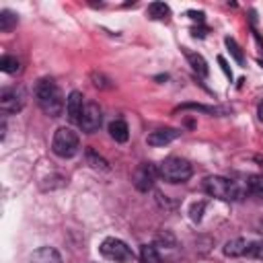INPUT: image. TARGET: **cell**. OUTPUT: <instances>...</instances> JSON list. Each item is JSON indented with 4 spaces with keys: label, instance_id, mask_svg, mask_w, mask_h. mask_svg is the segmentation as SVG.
Segmentation results:
<instances>
[{
    "label": "cell",
    "instance_id": "cell-1",
    "mask_svg": "<svg viewBox=\"0 0 263 263\" xmlns=\"http://www.w3.org/2000/svg\"><path fill=\"white\" fill-rule=\"evenodd\" d=\"M35 99L43 113L49 117H60L64 111V97L60 86L51 78H41L35 86Z\"/></svg>",
    "mask_w": 263,
    "mask_h": 263
},
{
    "label": "cell",
    "instance_id": "cell-2",
    "mask_svg": "<svg viewBox=\"0 0 263 263\" xmlns=\"http://www.w3.org/2000/svg\"><path fill=\"white\" fill-rule=\"evenodd\" d=\"M158 175L168 183H185L193 175V166L185 158L168 156L158 164Z\"/></svg>",
    "mask_w": 263,
    "mask_h": 263
},
{
    "label": "cell",
    "instance_id": "cell-3",
    "mask_svg": "<svg viewBox=\"0 0 263 263\" xmlns=\"http://www.w3.org/2000/svg\"><path fill=\"white\" fill-rule=\"evenodd\" d=\"M203 189H205L208 195L218 197V199H222V201H234V199L240 197L238 185H236L234 181H230V179H226V177H218V175L205 177Z\"/></svg>",
    "mask_w": 263,
    "mask_h": 263
},
{
    "label": "cell",
    "instance_id": "cell-4",
    "mask_svg": "<svg viewBox=\"0 0 263 263\" xmlns=\"http://www.w3.org/2000/svg\"><path fill=\"white\" fill-rule=\"evenodd\" d=\"M80 148V138L72 127H60L53 134L51 140V150L60 158H72Z\"/></svg>",
    "mask_w": 263,
    "mask_h": 263
},
{
    "label": "cell",
    "instance_id": "cell-5",
    "mask_svg": "<svg viewBox=\"0 0 263 263\" xmlns=\"http://www.w3.org/2000/svg\"><path fill=\"white\" fill-rule=\"evenodd\" d=\"M101 255L103 257H107L109 261H117V263H127V261H132L134 259V251L123 242V240H119V238H115V236H109V238H105L103 242H101Z\"/></svg>",
    "mask_w": 263,
    "mask_h": 263
},
{
    "label": "cell",
    "instance_id": "cell-6",
    "mask_svg": "<svg viewBox=\"0 0 263 263\" xmlns=\"http://www.w3.org/2000/svg\"><path fill=\"white\" fill-rule=\"evenodd\" d=\"M25 101H27V95L21 86H10V88H4L0 92V109L4 113H16L25 107Z\"/></svg>",
    "mask_w": 263,
    "mask_h": 263
},
{
    "label": "cell",
    "instance_id": "cell-7",
    "mask_svg": "<svg viewBox=\"0 0 263 263\" xmlns=\"http://www.w3.org/2000/svg\"><path fill=\"white\" fill-rule=\"evenodd\" d=\"M156 177H158V166L144 162L134 171V185L138 191H148V189H152Z\"/></svg>",
    "mask_w": 263,
    "mask_h": 263
},
{
    "label": "cell",
    "instance_id": "cell-8",
    "mask_svg": "<svg viewBox=\"0 0 263 263\" xmlns=\"http://www.w3.org/2000/svg\"><path fill=\"white\" fill-rule=\"evenodd\" d=\"M101 121H103V113L99 109L97 103H86L84 105V111H82V117H80V127L84 134H95L99 127H101Z\"/></svg>",
    "mask_w": 263,
    "mask_h": 263
},
{
    "label": "cell",
    "instance_id": "cell-9",
    "mask_svg": "<svg viewBox=\"0 0 263 263\" xmlns=\"http://www.w3.org/2000/svg\"><path fill=\"white\" fill-rule=\"evenodd\" d=\"M82 111H84V103H82V95L78 90H72L66 99V115L72 123H80V117H82Z\"/></svg>",
    "mask_w": 263,
    "mask_h": 263
},
{
    "label": "cell",
    "instance_id": "cell-10",
    "mask_svg": "<svg viewBox=\"0 0 263 263\" xmlns=\"http://www.w3.org/2000/svg\"><path fill=\"white\" fill-rule=\"evenodd\" d=\"M181 136V132L179 129H158V132H152L148 138H146V142L150 144V146H164V144H171L173 140H177Z\"/></svg>",
    "mask_w": 263,
    "mask_h": 263
},
{
    "label": "cell",
    "instance_id": "cell-11",
    "mask_svg": "<svg viewBox=\"0 0 263 263\" xmlns=\"http://www.w3.org/2000/svg\"><path fill=\"white\" fill-rule=\"evenodd\" d=\"M31 263H62V257L53 247H41L33 251Z\"/></svg>",
    "mask_w": 263,
    "mask_h": 263
},
{
    "label": "cell",
    "instance_id": "cell-12",
    "mask_svg": "<svg viewBox=\"0 0 263 263\" xmlns=\"http://www.w3.org/2000/svg\"><path fill=\"white\" fill-rule=\"evenodd\" d=\"M185 58H187L189 66L193 68V72H197L199 76H208V74H210L208 62L203 60V55H201V53H195V51H189V49H185Z\"/></svg>",
    "mask_w": 263,
    "mask_h": 263
},
{
    "label": "cell",
    "instance_id": "cell-13",
    "mask_svg": "<svg viewBox=\"0 0 263 263\" xmlns=\"http://www.w3.org/2000/svg\"><path fill=\"white\" fill-rule=\"evenodd\" d=\"M109 136H111L115 142H119V144L127 142V138H129V127H127V123H125L123 119L111 121V123H109Z\"/></svg>",
    "mask_w": 263,
    "mask_h": 263
},
{
    "label": "cell",
    "instance_id": "cell-14",
    "mask_svg": "<svg viewBox=\"0 0 263 263\" xmlns=\"http://www.w3.org/2000/svg\"><path fill=\"white\" fill-rule=\"evenodd\" d=\"M247 247H249V242L245 238H232V240H228L224 245V255H228V257H242V255H247Z\"/></svg>",
    "mask_w": 263,
    "mask_h": 263
},
{
    "label": "cell",
    "instance_id": "cell-15",
    "mask_svg": "<svg viewBox=\"0 0 263 263\" xmlns=\"http://www.w3.org/2000/svg\"><path fill=\"white\" fill-rule=\"evenodd\" d=\"M146 12H148V16L154 18V21H164V18L171 16V8H168V4H164V2H152V4H148Z\"/></svg>",
    "mask_w": 263,
    "mask_h": 263
},
{
    "label": "cell",
    "instance_id": "cell-16",
    "mask_svg": "<svg viewBox=\"0 0 263 263\" xmlns=\"http://www.w3.org/2000/svg\"><path fill=\"white\" fill-rule=\"evenodd\" d=\"M16 23H18V16L12 10H2L0 12V31L8 33L12 27H16Z\"/></svg>",
    "mask_w": 263,
    "mask_h": 263
},
{
    "label": "cell",
    "instance_id": "cell-17",
    "mask_svg": "<svg viewBox=\"0 0 263 263\" xmlns=\"http://www.w3.org/2000/svg\"><path fill=\"white\" fill-rule=\"evenodd\" d=\"M140 261L142 263H158V253L154 245H142L140 249Z\"/></svg>",
    "mask_w": 263,
    "mask_h": 263
},
{
    "label": "cell",
    "instance_id": "cell-18",
    "mask_svg": "<svg viewBox=\"0 0 263 263\" xmlns=\"http://www.w3.org/2000/svg\"><path fill=\"white\" fill-rule=\"evenodd\" d=\"M0 68H2L6 74H14V72L21 70V64H18V60H16L14 55H2V60H0Z\"/></svg>",
    "mask_w": 263,
    "mask_h": 263
},
{
    "label": "cell",
    "instance_id": "cell-19",
    "mask_svg": "<svg viewBox=\"0 0 263 263\" xmlns=\"http://www.w3.org/2000/svg\"><path fill=\"white\" fill-rule=\"evenodd\" d=\"M247 189H249V193L263 197V177H261V175H253V177H249V181H247Z\"/></svg>",
    "mask_w": 263,
    "mask_h": 263
},
{
    "label": "cell",
    "instance_id": "cell-20",
    "mask_svg": "<svg viewBox=\"0 0 263 263\" xmlns=\"http://www.w3.org/2000/svg\"><path fill=\"white\" fill-rule=\"evenodd\" d=\"M224 43H226V47H228V51L232 53V58L238 62V64H245V58H242V51H240V47H238V43L232 39V37H226L224 39Z\"/></svg>",
    "mask_w": 263,
    "mask_h": 263
},
{
    "label": "cell",
    "instance_id": "cell-21",
    "mask_svg": "<svg viewBox=\"0 0 263 263\" xmlns=\"http://www.w3.org/2000/svg\"><path fill=\"white\" fill-rule=\"evenodd\" d=\"M247 257H253V259H261L263 261V240L251 242L247 247Z\"/></svg>",
    "mask_w": 263,
    "mask_h": 263
},
{
    "label": "cell",
    "instance_id": "cell-22",
    "mask_svg": "<svg viewBox=\"0 0 263 263\" xmlns=\"http://www.w3.org/2000/svg\"><path fill=\"white\" fill-rule=\"evenodd\" d=\"M86 156H88V160L92 162V166H95V168H103V171H109V164H107V160H103L101 156H97V154H95V150H90V148H88V150H86Z\"/></svg>",
    "mask_w": 263,
    "mask_h": 263
},
{
    "label": "cell",
    "instance_id": "cell-23",
    "mask_svg": "<svg viewBox=\"0 0 263 263\" xmlns=\"http://www.w3.org/2000/svg\"><path fill=\"white\" fill-rule=\"evenodd\" d=\"M179 109H195V111H203V113H216L214 107H205V105H197V103H185Z\"/></svg>",
    "mask_w": 263,
    "mask_h": 263
},
{
    "label": "cell",
    "instance_id": "cell-24",
    "mask_svg": "<svg viewBox=\"0 0 263 263\" xmlns=\"http://www.w3.org/2000/svg\"><path fill=\"white\" fill-rule=\"evenodd\" d=\"M203 208H205V203H203V201H201V203H197V205H193V208H191V220L199 222V220H201V212H203Z\"/></svg>",
    "mask_w": 263,
    "mask_h": 263
},
{
    "label": "cell",
    "instance_id": "cell-25",
    "mask_svg": "<svg viewBox=\"0 0 263 263\" xmlns=\"http://www.w3.org/2000/svg\"><path fill=\"white\" fill-rule=\"evenodd\" d=\"M218 62H220V66H222V70H224V74H226L228 78H232V72L228 70V64H226V60H224V58H218Z\"/></svg>",
    "mask_w": 263,
    "mask_h": 263
},
{
    "label": "cell",
    "instance_id": "cell-26",
    "mask_svg": "<svg viewBox=\"0 0 263 263\" xmlns=\"http://www.w3.org/2000/svg\"><path fill=\"white\" fill-rule=\"evenodd\" d=\"M189 16H191L193 21H199V23H203V14H201V12H193V10H191V12H189Z\"/></svg>",
    "mask_w": 263,
    "mask_h": 263
},
{
    "label": "cell",
    "instance_id": "cell-27",
    "mask_svg": "<svg viewBox=\"0 0 263 263\" xmlns=\"http://www.w3.org/2000/svg\"><path fill=\"white\" fill-rule=\"evenodd\" d=\"M257 115H259V119L263 121V101L259 103V107H257Z\"/></svg>",
    "mask_w": 263,
    "mask_h": 263
}]
</instances>
